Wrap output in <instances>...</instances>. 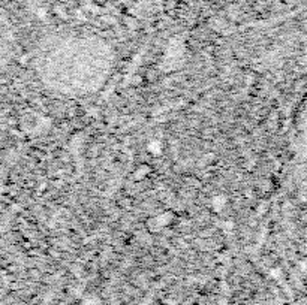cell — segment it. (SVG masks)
<instances>
[{"instance_id":"obj_1","label":"cell","mask_w":307,"mask_h":305,"mask_svg":"<svg viewBox=\"0 0 307 305\" xmlns=\"http://www.w3.org/2000/svg\"><path fill=\"white\" fill-rule=\"evenodd\" d=\"M150 172V168L147 166V165H141V166H138L136 169H135V172H133V178H135V181H139V180H144L147 175Z\"/></svg>"},{"instance_id":"obj_2","label":"cell","mask_w":307,"mask_h":305,"mask_svg":"<svg viewBox=\"0 0 307 305\" xmlns=\"http://www.w3.org/2000/svg\"><path fill=\"white\" fill-rule=\"evenodd\" d=\"M54 14L59 15V17H62V18H66L67 11H66L65 5H63V3H57V5L54 6Z\"/></svg>"},{"instance_id":"obj_3","label":"cell","mask_w":307,"mask_h":305,"mask_svg":"<svg viewBox=\"0 0 307 305\" xmlns=\"http://www.w3.org/2000/svg\"><path fill=\"white\" fill-rule=\"evenodd\" d=\"M95 2V5H98V6H105L107 3H108V0H93Z\"/></svg>"}]
</instances>
